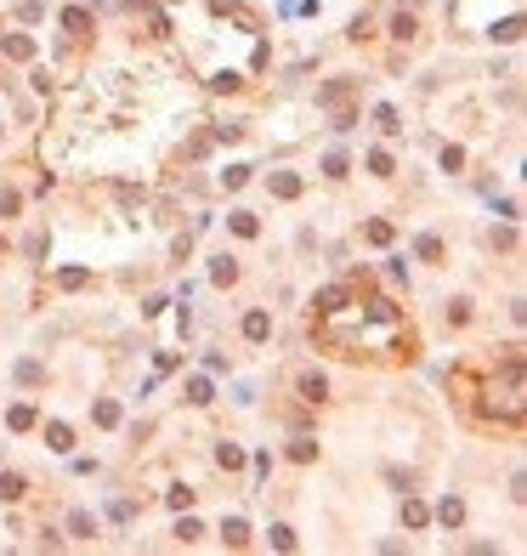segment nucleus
<instances>
[{
  "instance_id": "nucleus-3",
  "label": "nucleus",
  "mask_w": 527,
  "mask_h": 556,
  "mask_svg": "<svg viewBox=\"0 0 527 556\" xmlns=\"http://www.w3.org/2000/svg\"><path fill=\"white\" fill-rule=\"evenodd\" d=\"M233 273H238V267H233V255H222V262L210 267V278H215V284H233Z\"/></svg>"
},
{
  "instance_id": "nucleus-2",
  "label": "nucleus",
  "mask_w": 527,
  "mask_h": 556,
  "mask_svg": "<svg viewBox=\"0 0 527 556\" xmlns=\"http://www.w3.org/2000/svg\"><path fill=\"white\" fill-rule=\"evenodd\" d=\"M300 398L306 403H323V375H300Z\"/></svg>"
},
{
  "instance_id": "nucleus-4",
  "label": "nucleus",
  "mask_w": 527,
  "mask_h": 556,
  "mask_svg": "<svg viewBox=\"0 0 527 556\" xmlns=\"http://www.w3.org/2000/svg\"><path fill=\"white\" fill-rule=\"evenodd\" d=\"M0 499H23V477H12V472L0 477Z\"/></svg>"
},
{
  "instance_id": "nucleus-1",
  "label": "nucleus",
  "mask_w": 527,
  "mask_h": 556,
  "mask_svg": "<svg viewBox=\"0 0 527 556\" xmlns=\"http://www.w3.org/2000/svg\"><path fill=\"white\" fill-rule=\"evenodd\" d=\"M267 329H273L267 313H250V318H244V335H250V340H267Z\"/></svg>"
},
{
  "instance_id": "nucleus-5",
  "label": "nucleus",
  "mask_w": 527,
  "mask_h": 556,
  "mask_svg": "<svg viewBox=\"0 0 527 556\" xmlns=\"http://www.w3.org/2000/svg\"><path fill=\"white\" fill-rule=\"evenodd\" d=\"M222 539H227V545H244V539H250V528H244V523H238V517H233V523H227V534H222Z\"/></svg>"
}]
</instances>
